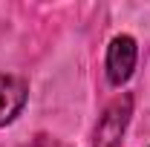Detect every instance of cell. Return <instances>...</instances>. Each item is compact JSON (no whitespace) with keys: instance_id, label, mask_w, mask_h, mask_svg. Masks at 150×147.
I'll use <instances>...</instances> for the list:
<instances>
[{"instance_id":"obj_1","label":"cell","mask_w":150,"mask_h":147,"mask_svg":"<svg viewBox=\"0 0 150 147\" xmlns=\"http://www.w3.org/2000/svg\"><path fill=\"white\" fill-rule=\"evenodd\" d=\"M130 110H133L130 95L115 98L110 107L104 110L98 127H95V144L93 147H121V136H124L127 121H130Z\"/></svg>"},{"instance_id":"obj_2","label":"cell","mask_w":150,"mask_h":147,"mask_svg":"<svg viewBox=\"0 0 150 147\" xmlns=\"http://www.w3.org/2000/svg\"><path fill=\"white\" fill-rule=\"evenodd\" d=\"M136 69V40L130 35L112 37L110 49H107V78L110 84L121 87Z\"/></svg>"},{"instance_id":"obj_3","label":"cell","mask_w":150,"mask_h":147,"mask_svg":"<svg viewBox=\"0 0 150 147\" xmlns=\"http://www.w3.org/2000/svg\"><path fill=\"white\" fill-rule=\"evenodd\" d=\"M26 104V84L12 75H0V127L9 124Z\"/></svg>"}]
</instances>
